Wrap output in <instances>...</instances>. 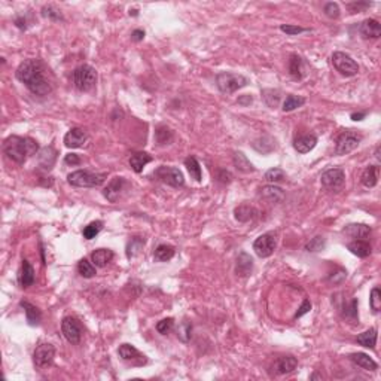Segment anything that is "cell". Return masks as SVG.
I'll return each mask as SVG.
<instances>
[{"mask_svg":"<svg viewBox=\"0 0 381 381\" xmlns=\"http://www.w3.org/2000/svg\"><path fill=\"white\" fill-rule=\"evenodd\" d=\"M174 138L173 131L168 128L167 125H158L156 130H155V142L159 145V146H166L170 145Z\"/></svg>","mask_w":381,"mask_h":381,"instance_id":"33","label":"cell"},{"mask_svg":"<svg viewBox=\"0 0 381 381\" xmlns=\"http://www.w3.org/2000/svg\"><path fill=\"white\" fill-rule=\"evenodd\" d=\"M317 145V137L314 134H301L293 140V148L298 153H307L313 151Z\"/></svg>","mask_w":381,"mask_h":381,"instance_id":"18","label":"cell"},{"mask_svg":"<svg viewBox=\"0 0 381 381\" xmlns=\"http://www.w3.org/2000/svg\"><path fill=\"white\" fill-rule=\"evenodd\" d=\"M61 332L70 344H79L82 338V326L75 317H64L61 322Z\"/></svg>","mask_w":381,"mask_h":381,"instance_id":"12","label":"cell"},{"mask_svg":"<svg viewBox=\"0 0 381 381\" xmlns=\"http://www.w3.org/2000/svg\"><path fill=\"white\" fill-rule=\"evenodd\" d=\"M238 103L240 105H250L252 103V97L250 95H244L242 98H238Z\"/></svg>","mask_w":381,"mask_h":381,"instance_id":"57","label":"cell"},{"mask_svg":"<svg viewBox=\"0 0 381 381\" xmlns=\"http://www.w3.org/2000/svg\"><path fill=\"white\" fill-rule=\"evenodd\" d=\"M343 232L350 238L366 242V238H369L372 229H371V227L365 225V224H350V225H347L346 228L343 229Z\"/></svg>","mask_w":381,"mask_h":381,"instance_id":"17","label":"cell"},{"mask_svg":"<svg viewBox=\"0 0 381 381\" xmlns=\"http://www.w3.org/2000/svg\"><path fill=\"white\" fill-rule=\"evenodd\" d=\"M14 23H15V26L18 27V29H19V30H27V27H29V26H27V19H26L24 16H21V15L16 16Z\"/></svg>","mask_w":381,"mask_h":381,"instance_id":"54","label":"cell"},{"mask_svg":"<svg viewBox=\"0 0 381 381\" xmlns=\"http://www.w3.org/2000/svg\"><path fill=\"white\" fill-rule=\"evenodd\" d=\"M37 159H39L41 167L45 168V170H51L57 161V151L52 146H46L44 149H41V152L37 155Z\"/></svg>","mask_w":381,"mask_h":381,"instance_id":"23","label":"cell"},{"mask_svg":"<svg viewBox=\"0 0 381 381\" xmlns=\"http://www.w3.org/2000/svg\"><path fill=\"white\" fill-rule=\"evenodd\" d=\"M232 163H234L235 168H237L238 171H242V173H253V171H255L253 164L247 159V156H246L243 152L234 153Z\"/></svg>","mask_w":381,"mask_h":381,"instance_id":"34","label":"cell"},{"mask_svg":"<svg viewBox=\"0 0 381 381\" xmlns=\"http://www.w3.org/2000/svg\"><path fill=\"white\" fill-rule=\"evenodd\" d=\"M143 244H145V240H142L138 237H134V238L130 240V243L127 246V256H128V259H131V258H134L137 255L138 252H140V249L143 247Z\"/></svg>","mask_w":381,"mask_h":381,"instance_id":"43","label":"cell"},{"mask_svg":"<svg viewBox=\"0 0 381 381\" xmlns=\"http://www.w3.org/2000/svg\"><path fill=\"white\" fill-rule=\"evenodd\" d=\"M113 252L110 249H97L91 253V260L92 264L98 268H103L106 267L109 262H112L113 259Z\"/></svg>","mask_w":381,"mask_h":381,"instance_id":"24","label":"cell"},{"mask_svg":"<svg viewBox=\"0 0 381 381\" xmlns=\"http://www.w3.org/2000/svg\"><path fill=\"white\" fill-rule=\"evenodd\" d=\"M320 182L326 189L339 191L346 183V173L343 168H329L322 174Z\"/></svg>","mask_w":381,"mask_h":381,"instance_id":"11","label":"cell"},{"mask_svg":"<svg viewBox=\"0 0 381 381\" xmlns=\"http://www.w3.org/2000/svg\"><path fill=\"white\" fill-rule=\"evenodd\" d=\"M55 357V347L49 343H41L33 353V362L34 366L39 369H44L54 362Z\"/></svg>","mask_w":381,"mask_h":381,"instance_id":"10","label":"cell"},{"mask_svg":"<svg viewBox=\"0 0 381 381\" xmlns=\"http://www.w3.org/2000/svg\"><path fill=\"white\" fill-rule=\"evenodd\" d=\"M347 249L350 250L353 255L359 256V258H368L372 252L371 246L368 242H364V240H354L351 243L347 244Z\"/></svg>","mask_w":381,"mask_h":381,"instance_id":"30","label":"cell"},{"mask_svg":"<svg viewBox=\"0 0 381 381\" xmlns=\"http://www.w3.org/2000/svg\"><path fill=\"white\" fill-rule=\"evenodd\" d=\"M191 331H192V326L189 325V323H182L181 325V328H179V336H181V339H182L183 343H188L189 341V338H191Z\"/></svg>","mask_w":381,"mask_h":381,"instance_id":"51","label":"cell"},{"mask_svg":"<svg viewBox=\"0 0 381 381\" xmlns=\"http://www.w3.org/2000/svg\"><path fill=\"white\" fill-rule=\"evenodd\" d=\"M234 214H235V219L238 222H249V220H253L258 214V210L252 206H247V204H242L238 206L235 210H234Z\"/></svg>","mask_w":381,"mask_h":381,"instance_id":"32","label":"cell"},{"mask_svg":"<svg viewBox=\"0 0 381 381\" xmlns=\"http://www.w3.org/2000/svg\"><path fill=\"white\" fill-rule=\"evenodd\" d=\"M152 161V156L148 152H136L131 155L130 158V166L133 168V171L136 173H142L146 164H149Z\"/></svg>","mask_w":381,"mask_h":381,"instance_id":"29","label":"cell"},{"mask_svg":"<svg viewBox=\"0 0 381 381\" xmlns=\"http://www.w3.org/2000/svg\"><path fill=\"white\" fill-rule=\"evenodd\" d=\"M260 197L267 199V201H270V203H280L282 199L285 198V192L278 186L268 185V186H264L260 189Z\"/></svg>","mask_w":381,"mask_h":381,"instance_id":"28","label":"cell"},{"mask_svg":"<svg viewBox=\"0 0 381 381\" xmlns=\"http://www.w3.org/2000/svg\"><path fill=\"white\" fill-rule=\"evenodd\" d=\"M19 283L23 288H30L34 283V268L27 259L23 260L21 264V271H19Z\"/></svg>","mask_w":381,"mask_h":381,"instance_id":"26","label":"cell"},{"mask_svg":"<svg viewBox=\"0 0 381 381\" xmlns=\"http://www.w3.org/2000/svg\"><path fill=\"white\" fill-rule=\"evenodd\" d=\"M72 79L76 90L82 92L91 91L97 84V72L90 64H82L73 70Z\"/></svg>","mask_w":381,"mask_h":381,"instance_id":"4","label":"cell"},{"mask_svg":"<svg viewBox=\"0 0 381 381\" xmlns=\"http://www.w3.org/2000/svg\"><path fill=\"white\" fill-rule=\"evenodd\" d=\"M310 310H311V303H310L308 299H305L304 303H303V305H301V308H299V311L296 313V316H295V317L298 319V317L304 316V314H307V313H308Z\"/></svg>","mask_w":381,"mask_h":381,"instance_id":"53","label":"cell"},{"mask_svg":"<svg viewBox=\"0 0 381 381\" xmlns=\"http://www.w3.org/2000/svg\"><path fill=\"white\" fill-rule=\"evenodd\" d=\"M365 116H366L365 112H362V113H351V119H353V121H362Z\"/></svg>","mask_w":381,"mask_h":381,"instance_id":"56","label":"cell"},{"mask_svg":"<svg viewBox=\"0 0 381 381\" xmlns=\"http://www.w3.org/2000/svg\"><path fill=\"white\" fill-rule=\"evenodd\" d=\"M378 176H380V167L371 166V167L365 168V171L362 173L360 182L366 188H374L378 183Z\"/></svg>","mask_w":381,"mask_h":381,"instance_id":"31","label":"cell"},{"mask_svg":"<svg viewBox=\"0 0 381 381\" xmlns=\"http://www.w3.org/2000/svg\"><path fill=\"white\" fill-rule=\"evenodd\" d=\"M176 250L173 246H168V244H159L156 249H155V253H153V258L159 262H167L173 256H174Z\"/></svg>","mask_w":381,"mask_h":381,"instance_id":"36","label":"cell"},{"mask_svg":"<svg viewBox=\"0 0 381 381\" xmlns=\"http://www.w3.org/2000/svg\"><path fill=\"white\" fill-rule=\"evenodd\" d=\"M262 97L265 103L271 109H275L280 103V91L278 90H262Z\"/></svg>","mask_w":381,"mask_h":381,"instance_id":"41","label":"cell"},{"mask_svg":"<svg viewBox=\"0 0 381 381\" xmlns=\"http://www.w3.org/2000/svg\"><path fill=\"white\" fill-rule=\"evenodd\" d=\"M21 307L24 308V313H26V317H27V322L30 326H36L39 325L41 320H42V311L36 307V305L30 304L27 301H21Z\"/></svg>","mask_w":381,"mask_h":381,"instance_id":"25","label":"cell"},{"mask_svg":"<svg viewBox=\"0 0 381 381\" xmlns=\"http://www.w3.org/2000/svg\"><path fill=\"white\" fill-rule=\"evenodd\" d=\"M15 76L34 95L44 97L52 91V84L48 77V69L41 60L31 58L23 61L16 69Z\"/></svg>","mask_w":381,"mask_h":381,"instance_id":"1","label":"cell"},{"mask_svg":"<svg viewBox=\"0 0 381 381\" xmlns=\"http://www.w3.org/2000/svg\"><path fill=\"white\" fill-rule=\"evenodd\" d=\"M305 105V98L304 97H299V95H293L290 94L286 97L285 103H283V112H292L298 107L304 106Z\"/></svg>","mask_w":381,"mask_h":381,"instance_id":"38","label":"cell"},{"mask_svg":"<svg viewBox=\"0 0 381 381\" xmlns=\"http://www.w3.org/2000/svg\"><path fill=\"white\" fill-rule=\"evenodd\" d=\"M153 177L159 182L173 186V188H182L185 185V177H183L182 171L176 167L161 166L153 171Z\"/></svg>","mask_w":381,"mask_h":381,"instance_id":"7","label":"cell"},{"mask_svg":"<svg viewBox=\"0 0 381 381\" xmlns=\"http://www.w3.org/2000/svg\"><path fill=\"white\" fill-rule=\"evenodd\" d=\"M185 167L188 168V173L191 174V177L197 182H201L203 181V171H201V166L197 161L195 156H188L185 159Z\"/></svg>","mask_w":381,"mask_h":381,"instance_id":"35","label":"cell"},{"mask_svg":"<svg viewBox=\"0 0 381 381\" xmlns=\"http://www.w3.org/2000/svg\"><path fill=\"white\" fill-rule=\"evenodd\" d=\"M350 360L354 365H357L365 371H377L378 369V364L372 357H369V354H366V353H353V354H350Z\"/></svg>","mask_w":381,"mask_h":381,"instance_id":"22","label":"cell"},{"mask_svg":"<svg viewBox=\"0 0 381 381\" xmlns=\"http://www.w3.org/2000/svg\"><path fill=\"white\" fill-rule=\"evenodd\" d=\"M289 75L292 79L295 81H301L305 76V63L304 60L296 55V54H292L289 58Z\"/></svg>","mask_w":381,"mask_h":381,"instance_id":"21","label":"cell"},{"mask_svg":"<svg viewBox=\"0 0 381 381\" xmlns=\"http://www.w3.org/2000/svg\"><path fill=\"white\" fill-rule=\"evenodd\" d=\"M359 33L364 39H378L381 36L380 23L374 18H366L359 26Z\"/></svg>","mask_w":381,"mask_h":381,"instance_id":"16","label":"cell"},{"mask_svg":"<svg viewBox=\"0 0 381 381\" xmlns=\"http://www.w3.org/2000/svg\"><path fill=\"white\" fill-rule=\"evenodd\" d=\"M174 328V319L173 317H167V319H163L161 322L156 323V331L163 335H167L173 331Z\"/></svg>","mask_w":381,"mask_h":381,"instance_id":"47","label":"cell"},{"mask_svg":"<svg viewBox=\"0 0 381 381\" xmlns=\"http://www.w3.org/2000/svg\"><path fill=\"white\" fill-rule=\"evenodd\" d=\"M325 246H326V242H325V238L323 237H314V238H311L307 246H305V250L307 252H311V253H316V252H320L325 249Z\"/></svg>","mask_w":381,"mask_h":381,"instance_id":"45","label":"cell"},{"mask_svg":"<svg viewBox=\"0 0 381 381\" xmlns=\"http://www.w3.org/2000/svg\"><path fill=\"white\" fill-rule=\"evenodd\" d=\"M369 305L371 310L374 313H378L381 308V290L378 288H374L371 290V296H369Z\"/></svg>","mask_w":381,"mask_h":381,"instance_id":"46","label":"cell"},{"mask_svg":"<svg viewBox=\"0 0 381 381\" xmlns=\"http://www.w3.org/2000/svg\"><path fill=\"white\" fill-rule=\"evenodd\" d=\"M77 271H79V274L82 275V277L91 278V277L95 275V265L84 258V259L79 260V264H77Z\"/></svg>","mask_w":381,"mask_h":381,"instance_id":"40","label":"cell"},{"mask_svg":"<svg viewBox=\"0 0 381 381\" xmlns=\"http://www.w3.org/2000/svg\"><path fill=\"white\" fill-rule=\"evenodd\" d=\"M275 247H277V238L274 232L262 234L253 243V250L259 258H270L274 253Z\"/></svg>","mask_w":381,"mask_h":381,"instance_id":"9","label":"cell"},{"mask_svg":"<svg viewBox=\"0 0 381 381\" xmlns=\"http://www.w3.org/2000/svg\"><path fill=\"white\" fill-rule=\"evenodd\" d=\"M127 185L128 183L124 177H113L110 182L107 183L106 188L103 189V197L107 201H110V203H116L122 195V192H124Z\"/></svg>","mask_w":381,"mask_h":381,"instance_id":"14","label":"cell"},{"mask_svg":"<svg viewBox=\"0 0 381 381\" xmlns=\"http://www.w3.org/2000/svg\"><path fill=\"white\" fill-rule=\"evenodd\" d=\"M341 316L346 320L356 323L359 322V313H357V299H351L350 304H346L341 310Z\"/></svg>","mask_w":381,"mask_h":381,"instance_id":"37","label":"cell"},{"mask_svg":"<svg viewBox=\"0 0 381 381\" xmlns=\"http://www.w3.org/2000/svg\"><path fill=\"white\" fill-rule=\"evenodd\" d=\"M249 84V79L243 75L231 73V72H220L216 76V85L219 91L224 94H234L237 90L243 88Z\"/></svg>","mask_w":381,"mask_h":381,"instance_id":"5","label":"cell"},{"mask_svg":"<svg viewBox=\"0 0 381 381\" xmlns=\"http://www.w3.org/2000/svg\"><path fill=\"white\" fill-rule=\"evenodd\" d=\"M143 37H145V31L143 30H134L131 33V39L134 41V42H140V41H143Z\"/></svg>","mask_w":381,"mask_h":381,"instance_id":"55","label":"cell"},{"mask_svg":"<svg viewBox=\"0 0 381 381\" xmlns=\"http://www.w3.org/2000/svg\"><path fill=\"white\" fill-rule=\"evenodd\" d=\"M118 354H119V357H121L124 362H127V364H130V365L133 366H142L148 362L146 356L142 354V353H140L134 346H131V344H122V346H119Z\"/></svg>","mask_w":381,"mask_h":381,"instance_id":"13","label":"cell"},{"mask_svg":"<svg viewBox=\"0 0 381 381\" xmlns=\"http://www.w3.org/2000/svg\"><path fill=\"white\" fill-rule=\"evenodd\" d=\"M42 16L51 21H63L64 16L61 14L60 9H57L54 5H46L42 8Z\"/></svg>","mask_w":381,"mask_h":381,"instance_id":"42","label":"cell"},{"mask_svg":"<svg viewBox=\"0 0 381 381\" xmlns=\"http://www.w3.org/2000/svg\"><path fill=\"white\" fill-rule=\"evenodd\" d=\"M103 220H94L91 224H88L84 231H82V234H84V238H87V240H92V238H95V235H98L100 234V231L103 229Z\"/></svg>","mask_w":381,"mask_h":381,"instance_id":"39","label":"cell"},{"mask_svg":"<svg viewBox=\"0 0 381 381\" xmlns=\"http://www.w3.org/2000/svg\"><path fill=\"white\" fill-rule=\"evenodd\" d=\"M332 64L335 67V70L346 77L356 76L359 73V66L357 63L351 58L349 54L346 52H341V51H336L332 54Z\"/></svg>","mask_w":381,"mask_h":381,"instance_id":"6","label":"cell"},{"mask_svg":"<svg viewBox=\"0 0 381 381\" xmlns=\"http://www.w3.org/2000/svg\"><path fill=\"white\" fill-rule=\"evenodd\" d=\"M88 142V134L85 130L82 128H72L69 130V133L64 136V145L67 148H72V149H76V148H82L85 143Z\"/></svg>","mask_w":381,"mask_h":381,"instance_id":"15","label":"cell"},{"mask_svg":"<svg viewBox=\"0 0 381 381\" xmlns=\"http://www.w3.org/2000/svg\"><path fill=\"white\" fill-rule=\"evenodd\" d=\"M371 5L372 3H368V2H353V3H346V8L351 14H356V12H364Z\"/></svg>","mask_w":381,"mask_h":381,"instance_id":"49","label":"cell"},{"mask_svg":"<svg viewBox=\"0 0 381 381\" xmlns=\"http://www.w3.org/2000/svg\"><path fill=\"white\" fill-rule=\"evenodd\" d=\"M37 142L30 137L11 136L3 142V153L18 164H24L29 156L37 152Z\"/></svg>","mask_w":381,"mask_h":381,"instance_id":"2","label":"cell"},{"mask_svg":"<svg viewBox=\"0 0 381 381\" xmlns=\"http://www.w3.org/2000/svg\"><path fill=\"white\" fill-rule=\"evenodd\" d=\"M360 142H362V136L357 134L356 131H351V130L343 131L336 138L335 153L336 155H347L351 151H354Z\"/></svg>","mask_w":381,"mask_h":381,"instance_id":"8","label":"cell"},{"mask_svg":"<svg viewBox=\"0 0 381 381\" xmlns=\"http://www.w3.org/2000/svg\"><path fill=\"white\" fill-rule=\"evenodd\" d=\"M377 338H378V331L375 328H371V329H368V331L356 336V343L364 346L366 349H375Z\"/></svg>","mask_w":381,"mask_h":381,"instance_id":"27","label":"cell"},{"mask_svg":"<svg viewBox=\"0 0 381 381\" xmlns=\"http://www.w3.org/2000/svg\"><path fill=\"white\" fill-rule=\"evenodd\" d=\"M280 30L289 36H295V34H301L305 31H310V29H304V27H298V26H290V24H283L280 26Z\"/></svg>","mask_w":381,"mask_h":381,"instance_id":"50","label":"cell"},{"mask_svg":"<svg viewBox=\"0 0 381 381\" xmlns=\"http://www.w3.org/2000/svg\"><path fill=\"white\" fill-rule=\"evenodd\" d=\"M298 366V360L293 356H282L274 362V371L278 375H285V374H290L296 369Z\"/></svg>","mask_w":381,"mask_h":381,"instance_id":"19","label":"cell"},{"mask_svg":"<svg viewBox=\"0 0 381 381\" xmlns=\"http://www.w3.org/2000/svg\"><path fill=\"white\" fill-rule=\"evenodd\" d=\"M253 271V259L246 252H242L235 262V274L238 277H249Z\"/></svg>","mask_w":381,"mask_h":381,"instance_id":"20","label":"cell"},{"mask_svg":"<svg viewBox=\"0 0 381 381\" xmlns=\"http://www.w3.org/2000/svg\"><path fill=\"white\" fill-rule=\"evenodd\" d=\"M285 177H286V174H285V171L282 170V168H270L267 173H265V181L270 183H277V182H282V181H285Z\"/></svg>","mask_w":381,"mask_h":381,"instance_id":"44","label":"cell"},{"mask_svg":"<svg viewBox=\"0 0 381 381\" xmlns=\"http://www.w3.org/2000/svg\"><path fill=\"white\" fill-rule=\"evenodd\" d=\"M323 12H325V15L328 16V18H331V19H336L338 16H339V6H338V3H334V2H328L325 6H323Z\"/></svg>","mask_w":381,"mask_h":381,"instance_id":"48","label":"cell"},{"mask_svg":"<svg viewBox=\"0 0 381 381\" xmlns=\"http://www.w3.org/2000/svg\"><path fill=\"white\" fill-rule=\"evenodd\" d=\"M64 163L67 166H79L82 163V159L79 158V155H76V153H69V155H66Z\"/></svg>","mask_w":381,"mask_h":381,"instance_id":"52","label":"cell"},{"mask_svg":"<svg viewBox=\"0 0 381 381\" xmlns=\"http://www.w3.org/2000/svg\"><path fill=\"white\" fill-rule=\"evenodd\" d=\"M106 173H91L87 170H77L67 176V182L75 188H97L106 181Z\"/></svg>","mask_w":381,"mask_h":381,"instance_id":"3","label":"cell"}]
</instances>
